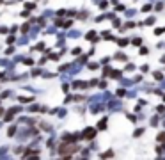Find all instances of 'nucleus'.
Returning a JSON list of instances; mask_svg holds the SVG:
<instances>
[{"instance_id": "obj_1", "label": "nucleus", "mask_w": 165, "mask_h": 160, "mask_svg": "<svg viewBox=\"0 0 165 160\" xmlns=\"http://www.w3.org/2000/svg\"><path fill=\"white\" fill-rule=\"evenodd\" d=\"M84 137H87V139H92V137H94V130L91 128V130H85V135Z\"/></svg>"}]
</instances>
